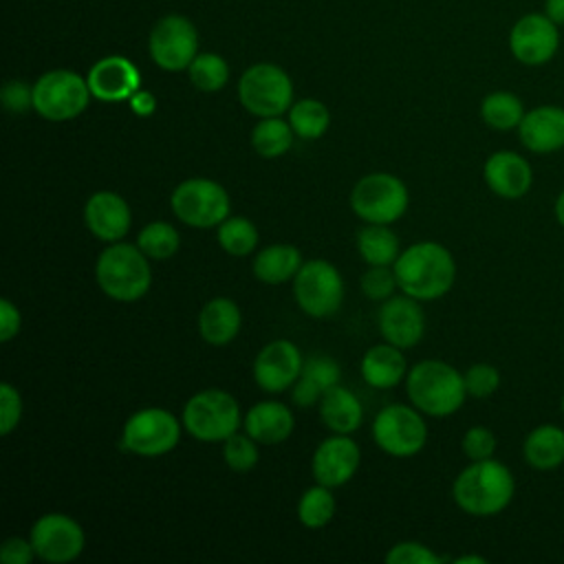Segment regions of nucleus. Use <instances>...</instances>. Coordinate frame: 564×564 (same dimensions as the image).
<instances>
[{
    "label": "nucleus",
    "mask_w": 564,
    "mask_h": 564,
    "mask_svg": "<svg viewBox=\"0 0 564 564\" xmlns=\"http://www.w3.org/2000/svg\"><path fill=\"white\" fill-rule=\"evenodd\" d=\"M145 258L148 256L134 245L112 242L97 258L95 275L99 289L117 302L141 300L152 282V271Z\"/></svg>",
    "instance_id": "4"
},
{
    "label": "nucleus",
    "mask_w": 564,
    "mask_h": 564,
    "mask_svg": "<svg viewBox=\"0 0 564 564\" xmlns=\"http://www.w3.org/2000/svg\"><path fill=\"white\" fill-rule=\"evenodd\" d=\"M405 388L412 405L430 416L454 414L467 397L463 375L438 359L419 361L408 372Z\"/></svg>",
    "instance_id": "3"
},
{
    "label": "nucleus",
    "mask_w": 564,
    "mask_h": 564,
    "mask_svg": "<svg viewBox=\"0 0 564 564\" xmlns=\"http://www.w3.org/2000/svg\"><path fill=\"white\" fill-rule=\"evenodd\" d=\"M22 416V399L11 383L0 386V434H9Z\"/></svg>",
    "instance_id": "43"
},
{
    "label": "nucleus",
    "mask_w": 564,
    "mask_h": 564,
    "mask_svg": "<svg viewBox=\"0 0 564 564\" xmlns=\"http://www.w3.org/2000/svg\"><path fill=\"white\" fill-rule=\"evenodd\" d=\"M293 128L280 117H262L251 132L253 150L264 159L282 156L293 145Z\"/></svg>",
    "instance_id": "32"
},
{
    "label": "nucleus",
    "mask_w": 564,
    "mask_h": 564,
    "mask_svg": "<svg viewBox=\"0 0 564 564\" xmlns=\"http://www.w3.org/2000/svg\"><path fill=\"white\" fill-rule=\"evenodd\" d=\"M463 452L469 460L491 458L496 452V436L491 430L482 425H474L463 436Z\"/></svg>",
    "instance_id": "42"
},
{
    "label": "nucleus",
    "mask_w": 564,
    "mask_h": 564,
    "mask_svg": "<svg viewBox=\"0 0 564 564\" xmlns=\"http://www.w3.org/2000/svg\"><path fill=\"white\" fill-rule=\"evenodd\" d=\"M487 187L507 200L522 198L533 183V170L524 156L511 150L494 152L482 167Z\"/></svg>",
    "instance_id": "19"
},
{
    "label": "nucleus",
    "mask_w": 564,
    "mask_h": 564,
    "mask_svg": "<svg viewBox=\"0 0 564 564\" xmlns=\"http://www.w3.org/2000/svg\"><path fill=\"white\" fill-rule=\"evenodd\" d=\"M441 560L421 542H399L386 553L388 564H438Z\"/></svg>",
    "instance_id": "41"
},
{
    "label": "nucleus",
    "mask_w": 564,
    "mask_h": 564,
    "mask_svg": "<svg viewBox=\"0 0 564 564\" xmlns=\"http://www.w3.org/2000/svg\"><path fill=\"white\" fill-rule=\"evenodd\" d=\"M339 366L326 355H313L304 361L297 381L293 383V401L300 408H311L328 388L339 383Z\"/></svg>",
    "instance_id": "25"
},
{
    "label": "nucleus",
    "mask_w": 564,
    "mask_h": 564,
    "mask_svg": "<svg viewBox=\"0 0 564 564\" xmlns=\"http://www.w3.org/2000/svg\"><path fill=\"white\" fill-rule=\"evenodd\" d=\"M544 13L557 24H564V0H544Z\"/></svg>",
    "instance_id": "48"
},
{
    "label": "nucleus",
    "mask_w": 564,
    "mask_h": 564,
    "mask_svg": "<svg viewBox=\"0 0 564 564\" xmlns=\"http://www.w3.org/2000/svg\"><path fill=\"white\" fill-rule=\"evenodd\" d=\"M218 242L231 256H247L258 245V229L242 216H227L218 225Z\"/></svg>",
    "instance_id": "36"
},
{
    "label": "nucleus",
    "mask_w": 564,
    "mask_h": 564,
    "mask_svg": "<svg viewBox=\"0 0 564 564\" xmlns=\"http://www.w3.org/2000/svg\"><path fill=\"white\" fill-rule=\"evenodd\" d=\"M198 35L194 24L183 15L161 18L150 33V55L163 70H183L196 57Z\"/></svg>",
    "instance_id": "13"
},
{
    "label": "nucleus",
    "mask_w": 564,
    "mask_h": 564,
    "mask_svg": "<svg viewBox=\"0 0 564 564\" xmlns=\"http://www.w3.org/2000/svg\"><path fill=\"white\" fill-rule=\"evenodd\" d=\"M189 79L203 93L220 90L229 79L227 62L216 53H200L189 64Z\"/></svg>",
    "instance_id": "37"
},
{
    "label": "nucleus",
    "mask_w": 564,
    "mask_h": 564,
    "mask_svg": "<svg viewBox=\"0 0 564 564\" xmlns=\"http://www.w3.org/2000/svg\"><path fill=\"white\" fill-rule=\"evenodd\" d=\"M302 264V253L293 245H269L258 251L253 275L267 284H282L293 280Z\"/></svg>",
    "instance_id": "29"
},
{
    "label": "nucleus",
    "mask_w": 564,
    "mask_h": 564,
    "mask_svg": "<svg viewBox=\"0 0 564 564\" xmlns=\"http://www.w3.org/2000/svg\"><path fill=\"white\" fill-rule=\"evenodd\" d=\"M88 79L57 68L44 73L33 86V108L48 121H66L82 115L90 99Z\"/></svg>",
    "instance_id": "9"
},
{
    "label": "nucleus",
    "mask_w": 564,
    "mask_h": 564,
    "mask_svg": "<svg viewBox=\"0 0 564 564\" xmlns=\"http://www.w3.org/2000/svg\"><path fill=\"white\" fill-rule=\"evenodd\" d=\"M405 357L401 348L392 344H377L366 350L361 359V377L370 388L377 390H388L401 383L405 377Z\"/></svg>",
    "instance_id": "24"
},
{
    "label": "nucleus",
    "mask_w": 564,
    "mask_h": 564,
    "mask_svg": "<svg viewBox=\"0 0 564 564\" xmlns=\"http://www.w3.org/2000/svg\"><path fill=\"white\" fill-rule=\"evenodd\" d=\"M319 416L335 434H350L361 425L364 408L350 390L337 383L319 397Z\"/></svg>",
    "instance_id": "26"
},
{
    "label": "nucleus",
    "mask_w": 564,
    "mask_h": 564,
    "mask_svg": "<svg viewBox=\"0 0 564 564\" xmlns=\"http://www.w3.org/2000/svg\"><path fill=\"white\" fill-rule=\"evenodd\" d=\"M375 443L390 456L408 458L423 449L427 441V425L423 416L401 403L383 408L372 423Z\"/></svg>",
    "instance_id": "11"
},
{
    "label": "nucleus",
    "mask_w": 564,
    "mask_h": 564,
    "mask_svg": "<svg viewBox=\"0 0 564 564\" xmlns=\"http://www.w3.org/2000/svg\"><path fill=\"white\" fill-rule=\"evenodd\" d=\"M524 460L540 471L555 469L564 463V430L553 423L533 427L522 445Z\"/></svg>",
    "instance_id": "28"
},
{
    "label": "nucleus",
    "mask_w": 564,
    "mask_h": 564,
    "mask_svg": "<svg viewBox=\"0 0 564 564\" xmlns=\"http://www.w3.org/2000/svg\"><path fill=\"white\" fill-rule=\"evenodd\" d=\"M524 112L522 99L509 90H494L480 104V117L494 130L518 128Z\"/></svg>",
    "instance_id": "31"
},
{
    "label": "nucleus",
    "mask_w": 564,
    "mask_h": 564,
    "mask_svg": "<svg viewBox=\"0 0 564 564\" xmlns=\"http://www.w3.org/2000/svg\"><path fill=\"white\" fill-rule=\"evenodd\" d=\"M258 441H253L249 434L234 432L229 438L223 441V456L225 463L236 471H249L258 463Z\"/></svg>",
    "instance_id": "38"
},
{
    "label": "nucleus",
    "mask_w": 564,
    "mask_h": 564,
    "mask_svg": "<svg viewBox=\"0 0 564 564\" xmlns=\"http://www.w3.org/2000/svg\"><path fill=\"white\" fill-rule=\"evenodd\" d=\"M84 220L93 236L104 242H119L132 223L128 203L115 192H95L84 207Z\"/></svg>",
    "instance_id": "21"
},
{
    "label": "nucleus",
    "mask_w": 564,
    "mask_h": 564,
    "mask_svg": "<svg viewBox=\"0 0 564 564\" xmlns=\"http://www.w3.org/2000/svg\"><path fill=\"white\" fill-rule=\"evenodd\" d=\"M520 141L535 154H549L564 148V108L544 104L524 112L518 126Z\"/></svg>",
    "instance_id": "22"
},
{
    "label": "nucleus",
    "mask_w": 564,
    "mask_h": 564,
    "mask_svg": "<svg viewBox=\"0 0 564 564\" xmlns=\"http://www.w3.org/2000/svg\"><path fill=\"white\" fill-rule=\"evenodd\" d=\"M242 425L253 441L262 445H278L291 436L293 414L278 401H260L249 408Z\"/></svg>",
    "instance_id": "23"
},
{
    "label": "nucleus",
    "mask_w": 564,
    "mask_h": 564,
    "mask_svg": "<svg viewBox=\"0 0 564 564\" xmlns=\"http://www.w3.org/2000/svg\"><path fill=\"white\" fill-rule=\"evenodd\" d=\"M408 187L401 178L388 172H372L361 176L350 194L352 212L366 223L390 225L408 209Z\"/></svg>",
    "instance_id": "6"
},
{
    "label": "nucleus",
    "mask_w": 564,
    "mask_h": 564,
    "mask_svg": "<svg viewBox=\"0 0 564 564\" xmlns=\"http://www.w3.org/2000/svg\"><path fill=\"white\" fill-rule=\"evenodd\" d=\"M302 355L289 339H275L267 344L253 361V379L267 392H282L293 388L302 372Z\"/></svg>",
    "instance_id": "16"
},
{
    "label": "nucleus",
    "mask_w": 564,
    "mask_h": 564,
    "mask_svg": "<svg viewBox=\"0 0 564 564\" xmlns=\"http://www.w3.org/2000/svg\"><path fill=\"white\" fill-rule=\"evenodd\" d=\"M137 66L121 55H108L88 70V88L101 101H123L139 90Z\"/></svg>",
    "instance_id": "20"
},
{
    "label": "nucleus",
    "mask_w": 564,
    "mask_h": 564,
    "mask_svg": "<svg viewBox=\"0 0 564 564\" xmlns=\"http://www.w3.org/2000/svg\"><path fill=\"white\" fill-rule=\"evenodd\" d=\"M130 108H132L137 115H141V117L152 115V112H154V108H156L154 95H152V93H148V90H141V88H139V90L130 97Z\"/></svg>",
    "instance_id": "47"
},
{
    "label": "nucleus",
    "mask_w": 564,
    "mask_h": 564,
    "mask_svg": "<svg viewBox=\"0 0 564 564\" xmlns=\"http://www.w3.org/2000/svg\"><path fill=\"white\" fill-rule=\"evenodd\" d=\"M379 330L383 339L397 348H412L425 333V315L419 300L410 295H392L379 308Z\"/></svg>",
    "instance_id": "17"
},
{
    "label": "nucleus",
    "mask_w": 564,
    "mask_h": 564,
    "mask_svg": "<svg viewBox=\"0 0 564 564\" xmlns=\"http://www.w3.org/2000/svg\"><path fill=\"white\" fill-rule=\"evenodd\" d=\"M456 564H467V562H476V564H485L487 560L485 557H480V555H460V557H456L454 560Z\"/></svg>",
    "instance_id": "50"
},
{
    "label": "nucleus",
    "mask_w": 564,
    "mask_h": 564,
    "mask_svg": "<svg viewBox=\"0 0 564 564\" xmlns=\"http://www.w3.org/2000/svg\"><path fill=\"white\" fill-rule=\"evenodd\" d=\"M516 494V480L507 465L494 458L471 460L454 480L452 496L456 505L476 518L498 516Z\"/></svg>",
    "instance_id": "2"
},
{
    "label": "nucleus",
    "mask_w": 564,
    "mask_h": 564,
    "mask_svg": "<svg viewBox=\"0 0 564 564\" xmlns=\"http://www.w3.org/2000/svg\"><path fill=\"white\" fill-rule=\"evenodd\" d=\"M178 242H181L178 231L165 220L148 223L137 236V247L148 258H154V260H165L174 256L178 251Z\"/></svg>",
    "instance_id": "35"
},
{
    "label": "nucleus",
    "mask_w": 564,
    "mask_h": 564,
    "mask_svg": "<svg viewBox=\"0 0 564 564\" xmlns=\"http://www.w3.org/2000/svg\"><path fill=\"white\" fill-rule=\"evenodd\" d=\"M397 275L394 269L388 267H370L361 275V291L368 300H388L392 297V291L397 289Z\"/></svg>",
    "instance_id": "40"
},
{
    "label": "nucleus",
    "mask_w": 564,
    "mask_h": 564,
    "mask_svg": "<svg viewBox=\"0 0 564 564\" xmlns=\"http://www.w3.org/2000/svg\"><path fill=\"white\" fill-rule=\"evenodd\" d=\"M297 306L311 317H330L344 300V280L328 260H308L293 278Z\"/></svg>",
    "instance_id": "10"
},
{
    "label": "nucleus",
    "mask_w": 564,
    "mask_h": 564,
    "mask_svg": "<svg viewBox=\"0 0 564 564\" xmlns=\"http://www.w3.org/2000/svg\"><path fill=\"white\" fill-rule=\"evenodd\" d=\"M33 555H35V549L31 540H22V538H9L0 549L2 564H29Z\"/></svg>",
    "instance_id": "45"
},
{
    "label": "nucleus",
    "mask_w": 564,
    "mask_h": 564,
    "mask_svg": "<svg viewBox=\"0 0 564 564\" xmlns=\"http://www.w3.org/2000/svg\"><path fill=\"white\" fill-rule=\"evenodd\" d=\"M2 104L9 112H24L33 108V86L11 79L2 86Z\"/></svg>",
    "instance_id": "44"
},
{
    "label": "nucleus",
    "mask_w": 564,
    "mask_h": 564,
    "mask_svg": "<svg viewBox=\"0 0 564 564\" xmlns=\"http://www.w3.org/2000/svg\"><path fill=\"white\" fill-rule=\"evenodd\" d=\"M335 516V498L330 494V487L315 485L306 489L297 502V518L308 529H322L326 527Z\"/></svg>",
    "instance_id": "34"
},
{
    "label": "nucleus",
    "mask_w": 564,
    "mask_h": 564,
    "mask_svg": "<svg viewBox=\"0 0 564 564\" xmlns=\"http://www.w3.org/2000/svg\"><path fill=\"white\" fill-rule=\"evenodd\" d=\"M198 330L212 346L229 344L240 330V308L229 297L209 300L198 315Z\"/></svg>",
    "instance_id": "27"
},
{
    "label": "nucleus",
    "mask_w": 564,
    "mask_h": 564,
    "mask_svg": "<svg viewBox=\"0 0 564 564\" xmlns=\"http://www.w3.org/2000/svg\"><path fill=\"white\" fill-rule=\"evenodd\" d=\"M20 330V311L9 302L0 300V339L9 341Z\"/></svg>",
    "instance_id": "46"
},
{
    "label": "nucleus",
    "mask_w": 564,
    "mask_h": 564,
    "mask_svg": "<svg viewBox=\"0 0 564 564\" xmlns=\"http://www.w3.org/2000/svg\"><path fill=\"white\" fill-rule=\"evenodd\" d=\"M170 205L181 223L196 229L218 227L231 209L225 187L209 178H187L178 183Z\"/></svg>",
    "instance_id": "8"
},
{
    "label": "nucleus",
    "mask_w": 564,
    "mask_h": 564,
    "mask_svg": "<svg viewBox=\"0 0 564 564\" xmlns=\"http://www.w3.org/2000/svg\"><path fill=\"white\" fill-rule=\"evenodd\" d=\"M181 438V425L176 416L163 408H145L134 412L121 434V443L128 452L139 456H161L176 447Z\"/></svg>",
    "instance_id": "12"
},
{
    "label": "nucleus",
    "mask_w": 564,
    "mask_h": 564,
    "mask_svg": "<svg viewBox=\"0 0 564 564\" xmlns=\"http://www.w3.org/2000/svg\"><path fill=\"white\" fill-rule=\"evenodd\" d=\"M240 104L256 117H280L293 106L289 75L275 64H253L238 82Z\"/></svg>",
    "instance_id": "7"
},
{
    "label": "nucleus",
    "mask_w": 564,
    "mask_h": 564,
    "mask_svg": "<svg viewBox=\"0 0 564 564\" xmlns=\"http://www.w3.org/2000/svg\"><path fill=\"white\" fill-rule=\"evenodd\" d=\"M560 48V29L546 13H524L509 33V51L524 66H542Z\"/></svg>",
    "instance_id": "14"
},
{
    "label": "nucleus",
    "mask_w": 564,
    "mask_h": 564,
    "mask_svg": "<svg viewBox=\"0 0 564 564\" xmlns=\"http://www.w3.org/2000/svg\"><path fill=\"white\" fill-rule=\"evenodd\" d=\"M399 289L414 300H436L445 295L456 278L452 253L432 240L410 245L392 264Z\"/></svg>",
    "instance_id": "1"
},
{
    "label": "nucleus",
    "mask_w": 564,
    "mask_h": 564,
    "mask_svg": "<svg viewBox=\"0 0 564 564\" xmlns=\"http://www.w3.org/2000/svg\"><path fill=\"white\" fill-rule=\"evenodd\" d=\"M555 218H557V223L564 227V189L557 194V198H555Z\"/></svg>",
    "instance_id": "49"
},
{
    "label": "nucleus",
    "mask_w": 564,
    "mask_h": 564,
    "mask_svg": "<svg viewBox=\"0 0 564 564\" xmlns=\"http://www.w3.org/2000/svg\"><path fill=\"white\" fill-rule=\"evenodd\" d=\"M465 379V390L469 397L476 399H485L489 394H494L500 386V372L496 366L491 364H474L467 368V372L463 375Z\"/></svg>",
    "instance_id": "39"
},
{
    "label": "nucleus",
    "mask_w": 564,
    "mask_h": 564,
    "mask_svg": "<svg viewBox=\"0 0 564 564\" xmlns=\"http://www.w3.org/2000/svg\"><path fill=\"white\" fill-rule=\"evenodd\" d=\"M183 425L196 441H225L240 427V408L225 390H200L185 403Z\"/></svg>",
    "instance_id": "5"
},
{
    "label": "nucleus",
    "mask_w": 564,
    "mask_h": 564,
    "mask_svg": "<svg viewBox=\"0 0 564 564\" xmlns=\"http://www.w3.org/2000/svg\"><path fill=\"white\" fill-rule=\"evenodd\" d=\"M289 123L300 139H319L328 123V108L317 99H300L289 110Z\"/></svg>",
    "instance_id": "33"
},
{
    "label": "nucleus",
    "mask_w": 564,
    "mask_h": 564,
    "mask_svg": "<svg viewBox=\"0 0 564 564\" xmlns=\"http://www.w3.org/2000/svg\"><path fill=\"white\" fill-rule=\"evenodd\" d=\"M560 410H562V414H564V394H562V401H560Z\"/></svg>",
    "instance_id": "51"
},
{
    "label": "nucleus",
    "mask_w": 564,
    "mask_h": 564,
    "mask_svg": "<svg viewBox=\"0 0 564 564\" xmlns=\"http://www.w3.org/2000/svg\"><path fill=\"white\" fill-rule=\"evenodd\" d=\"M357 249L370 267H390L399 258V238L388 225L368 223L357 234Z\"/></svg>",
    "instance_id": "30"
},
{
    "label": "nucleus",
    "mask_w": 564,
    "mask_h": 564,
    "mask_svg": "<svg viewBox=\"0 0 564 564\" xmlns=\"http://www.w3.org/2000/svg\"><path fill=\"white\" fill-rule=\"evenodd\" d=\"M31 544L35 555L51 564H64L75 560L84 551L82 527L64 513H46L31 527Z\"/></svg>",
    "instance_id": "15"
},
{
    "label": "nucleus",
    "mask_w": 564,
    "mask_h": 564,
    "mask_svg": "<svg viewBox=\"0 0 564 564\" xmlns=\"http://www.w3.org/2000/svg\"><path fill=\"white\" fill-rule=\"evenodd\" d=\"M359 447L346 434L324 438L313 454V478L324 487H339L348 482L359 467Z\"/></svg>",
    "instance_id": "18"
}]
</instances>
